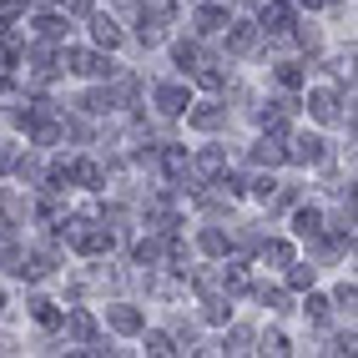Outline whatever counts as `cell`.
Returning a JSON list of instances; mask_svg holds the SVG:
<instances>
[{
    "instance_id": "obj_1",
    "label": "cell",
    "mask_w": 358,
    "mask_h": 358,
    "mask_svg": "<svg viewBox=\"0 0 358 358\" xmlns=\"http://www.w3.org/2000/svg\"><path fill=\"white\" fill-rule=\"evenodd\" d=\"M61 237H66V248H76V252H101V248H111V237L91 222V217H71V222L61 227Z\"/></svg>"
},
{
    "instance_id": "obj_2",
    "label": "cell",
    "mask_w": 358,
    "mask_h": 358,
    "mask_svg": "<svg viewBox=\"0 0 358 358\" xmlns=\"http://www.w3.org/2000/svg\"><path fill=\"white\" fill-rule=\"evenodd\" d=\"M61 66L71 71V76H111V66L96 51H81V45H71V51L61 56Z\"/></svg>"
},
{
    "instance_id": "obj_3",
    "label": "cell",
    "mask_w": 358,
    "mask_h": 358,
    "mask_svg": "<svg viewBox=\"0 0 358 358\" xmlns=\"http://www.w3.org/2000/svg\"><path fill=\"white\" fill-rule=\"evenodd\" d=\"M293 162H303V166H318V162H328V141L323 136H293V152H288Z\"/></svg>"
},
{
    "instance_id": "obj_4",
    "label": "cell",
    "mask_w": 358,
    "mask_h": 358,
    "mask_svg": "<svg viewBox=\"0 0 358 358\" xmlns=\"http://www.w3.org/2000/svg\"><path fill=\"white\" fill-rule=\"evenodd\" d=\"M308 111H313L318 122H338V116H343V96H338V91H328V86H318L313 96H308Z\"/></svg>"
},
{
    "instance_id": "obj_5",
    "label": "cell",
    "mask_w": 358,
    "mask_h": 358,
    "mask_svg": "<svg viewBox=\"0 0 358 358\" xmlns=\"http://www.w3.org/2000/svg\"><path fill=\"white\" fill-rule=\"evenodd\" d=\"M227 51L232 56H248L252 51V45H257V26H248V20H227Z\"/></svg>"
},
{
    "instance_id": "obj_6",
    "label": "cell",
    "mask_w": 358,
    "mask_h": 358,
    "mask_svg": "<svg viewBox=\"0 0 358 358\" xmlns=\"http://www.w3.org/2000/svg\"><path fill=\"white\" fill-rule=\"evenodd\" d=\"M157 106L166 116H182L187 106H192V96H187V86H157Z\"/></svg>"
},
{
    "instance_id": "obj_7",
    "label": "cell",
    "mask_w": 358,
    "mask_h": 358,
    "mask_svg": "<svg viewBox=\"0 0 358 358\" xmlns=\"http://www.w3.org/2000/svg\"><path fill=\"white\" fill-rule=\"evenodd\" d=\"M288 26H293V10H288V6H278V0H268V6H262V31L288 36Z\"/></svg>"
},
{
    "instance_id": "obj_8",
    "label": "cell",
    "mask_w": 358,
    "mask_h": 358,
    "mask_svg": "<svg viewBox=\"0 0 358 358\" xmlns=\"http://www.w3.org/2000/svg\"><path fill=\"white\" fill-rule=\"evenodd\" d=\"M222 166H227V157H222L217 147H207V152H197V162H192V172H197L202 182H212V177L222 172Z\"/></svg>"
},
{
    "instance_id": "obj_9",
    "label": "cell",
    "mask_w": 358,
    "mask_h": 358,
    "mask_svg": "<svg viewBox=\"0 0 358 358\" xmlns=\"http://www.w3.org/2000/svg\"><path fill=\"white\" fill-rule=\"evenodd\" d=\"M106 323H111L116 333H141V313H136V308H127V303H116L111 313H106Z\"/></svg>"
},
{
    "instance_id": "obj_10",
    "label": "cell",
    "mask_w": 358,
    "mask_h": 358,
    "mask_svg": "<svg viewBox=\"0 0 358 358\" xmlns=\"http://www.w3.org/2000/svg\"><path fill=\"white\" fill-rule=\"evenodd\" d=\"M66 328H71V338H76V343H91V338H96V318H91L86 308H76V313L66 318Z\"/></svg>"
},
{
    "instance_id": "obj_11",
    "label": "cell",
    "mask_w": 358,
    "mask_h": 358,
    "mask_svg": "<svg viewBox=\"0 0 358 358\" xmlns=\"http://www.w3.org/2000/svg\"><path fill=\"white\" fill-rule=\"evenodd\" d=\"M187 122H192L197 131H217V127L227 122V106H197L192 116H187Z\"/></svg>"
},
{
    "instance_id": "obj_12",
    "label": "cell",
    "mask_w": 358,
    "mask_h": 358,
    "mask_svg": "<svg viewBox=\"0 0 358 358\" xmlns=\"http://www.w3.org/2000/svg\"><path fill=\"white\" fill-rule=\"evenodd\" d=\"M222 26H227V10L222 6H202L197 10V36H217Z\"/></svg>"
},
{
    "instance_id": "obj_13",
    "label": "cell",
    "mask_w": 358,
    "mask_h": 358,
    "mask_svg": "<svg viewBox=\"0 0 358 358\" xmlns=\"http://www.w3.org/2000/svg\"><path fill=\"white\" fill-rule=\"evenodd\" d=\"M252 162L257 166H278V162H288V152L278 147V136H262L257 147H252Z\"/></svg>"
},
{
    "instance_id": "obj_14",
    "label": "cell",
    "mask_w": 358,
    "mask_h": 358,
    "mask_svg": "<svg viewBox=\"0 0 358 358\" xmlns=\"http://www.w3.org/2000/svg\"><path fill=\"white\" fill-rule=\"evenodd\" d=\"M26 308H31V318H36L41 328H56V323H61V313H56V303H51V298H31Z\"/></svg>"
},
{
    "instance_id": "obj_15",
    "label": "cell",
    "mask_w": 358,
    "mask_h": 358,
    "mask_svg": "<svg viewBox=\"0 0 358 358\" xmlns=\"http://www.w3.org/2000/svg\"><path fill=\"white\" fill-rule=\"evenodd\" d=\"M71 182H81V187H101L106 172H101L96 162H76V166H71Z\"/></svg>"
},
{
    "instance_id": "obj_16",
    "label": "cell",
    "mask_w": 358,
    "mask_h": 358,
    "mask_svg": "<svg viewBox=\"0 0 358 358\" xmlns=\"http://www.w3.org/2000/svg\"><path fill=\"white\" fill-rule=\"evenodd\" d=\"M293 222H298L303 237H318V232H323V212H318V207H298V217H293Z\"/></svg>"
},
{
    "instance_id": "obj_17",
    "label": "cell",
    "mask_w": 358,
    "mask_h": 358,
    "mask_svg": "<svg viewBox=\"0 0 358 358\" xmlns=\"http://www.w3.org/2000/svg\"><path fill=\"white\" fill-rule=\"evenodd\" d=\"M91 31H96V45H106V51H111V45H122V31H116L111 15H96V26H91Z\"/></svg>"
},
{
    "instance_id": "obj_18",
    "label": "cell",
    "mask_w": 358,
    "mask_h": 358,
    "mask_svg": "<svg viewBox=\"0 0 358 358\" xmlns=\"http://www.w3.org/2000/svg\"><path fill=\"white\" fill-rule=\"evenodd\" d=\"M162 172H166V177H182V172H187V152H182V147H166V152H162Z\"/></svg>"
},
{
    "instance_id": "obj_19",
    "label": "cell",
    "mask_w": 358,
    "mask_h": 358,
    "mask_svg": "<svg viewBox=\"0 0 358 358\" xmlns=\"http://www.w3.org/2000/svg\"><path fill=\"white\" fill-rule=\"evenodd\" d=\"M172 61H177L182 71H192V66L202 61V51H197V45H192V41H182V45H172Z\"/></svg>"
},
{
    "instance_id": "obj_20",
    "label": "cell",
    "mask_w": 358,
    "mask_h": 358,
    "mask_svg": "<svg viewBox=\"0 0 358 358\" xmlns=\"http://www.w3.org/2000/svg\"><path fill=\"white\" fill-rule=\"evenodd\" d=\"M262 262H278V268H288V262H293V248H288V243H268V248H262Z\"/></svg>"
},
{
    "instance_id": "obj_21",
    "label": "cell",
    "mask_w": 358,
    "mask_h": 358,
    "mask_svg": "<svg viewBox=\"0 0 358 358\" xmlns=\"http://www.w3.org/2000/svg\"><path fill=\"white\" fill-rule=\"evenodd\" d=\"M202 252H212V257H222V252H227V237H222L217 227H207V232H202Z\"/></svg>"
},
{
    "instance_id": "obj_22",
    "label": "cell",
    "mask_w": 358,
    "mask_h": 358,
    "mask_svg": "<svg viewBox=\"0 0 358 358\" xmlns=\"http://www.w3.org/2000/svg\"><path fill=\"white\" fill-rule=\"evenodd\" d=\"M192 71H197V86H207V91H217V86H222V71H217V66H202V61H197Z\"/></svg>"
},
{
    "instance_id": "obj_23",
    "label": "cell",
    "mask_w": 358,
    "mask_h": 358,
    "mask_svg": "<svg viewBox=\"0 0 358 358\" xmlns=\"http://www.w3.org/2000/svg\"><path fill=\"white\" fill-rule=\"evenodd\" d=\"M222 288L227 293H248V268H227L222 273Z\"/></svg>"
},
{
    "instance_id": "obj_24",
    "label": "cell",
    "mask_w": 358,
    "mask_h": 358,
    "mask_svg": "<svg viewBox=\"0 0 358 358\" xmlns=\"http://www.w3.org/2000/svg\"><path fill=\"white\" fill-rule=\"evenodd\" d=\"M36 31H41L45 41H56V36L66 31V20H61V15H41V20H36Z\"/></svg>"
},
{
    "instance_id": "obj_25",
    "label": "cell",
    "mask_w": 358,
    "mask_h": 358,
    "mask_svg": "<svg viewBox=\"0 0 358 358\" xmlns=\"http://www.w3.org/2000/svg\"><path fill=\"white\" fill-rule=\"evenodd\" d=\"M248 343H252V333H248V328H232L222 348H227V353H248Z\"/></svg>"
},
{
    "instance_id": "obj_26",
    "label": "cell",
    "mask_w": 358,
    "mask_h": 358,
    "mask_svg": "<svg viewBox=\"0 0 358 358\" xmlns=\"http://www.w3.org/2000/svg\"><path fill=\"white\" fill-rule=\"evenodd\" d=\"M147 15L152 20H177V6L172 0H147Z\"/></svg>"
},
{
    "instance_id": "obj_27",
    "label": "cell",
    "mask_w": 358,
    "mask_h": 358,
    "mask_svg": "<svg viewBox=\"0 0 358 358\" xmlns=\"http://www.w3.org/2000/svg\"><path fill=\"white\" fill-rule=\"evenodd\" d=\"M202 318H207V323H227V303H222V298H207Z\"/></svg>"
},
{
    "instance_id": "obj_28",
    "label": "cell",
    "mask_w": 358,
    "mask_h": 358,
    "mask_svg": "<svg viewBox=\"0 0 358 358\" xmlns=\"http://www.w3.org/2000/svg\"><path fill=\"white\" fill-rule=\"evenodd\" d=\"M147 353H177L172 348V333H147Z\"/></svg>"
},
{
    "instance_id": "obj_29",
    "label": "cell",
    "mask_w": 358,
    "mask_h": 358,
    "mask_svg": "<svg viewBox=\"0 0 358 358\" xmlns=\"http://www.w3.org/2000/svg\"><path fill=\"white\" fill-rule=\"evenodd\" d=\"M278 86H288V91L303 86V71H298V66H278Z\"/></svg>"
},
{
    "instance_id": "obj_30",
    "label": "cell",
    "mask_w": 358,
    "mask_h": 358,
    "mask_svg": "<svg viewBox=\"0 0 358 358\" xmlns=\"http://www.w3.org/2000/svg\"><path fill=\"white\" fill-rule=\"evenodd\" d=\"M308 282H313V268H293V273H288V288H293V293H303Z\"/></svg>"
},
{
    "instance_id": "obj_31",
    "label": "cell",
    "mask_w": 358,
    "mask_h": 358,
    "mask_svg": "<svg viewBox=\"0 0 358 358\" xmlns=\"http://www.w3.org/2000/svg\"><path fill=\"white\" fill-rule=\"evenodd\" d=\"M257 298L268 303V308H278V313H282V308H288V293H282V288H262Z\"/></svg>"
},
{
    "instance_id": "obj_32",
    "label": "cell",
    "mask_w": 358,
    "mask_h": 358,
    "mask_svg": "<svg viewBox=\"0 0 358 358\" xmlns=\"http://www.w3.org/2000/svg\"><path fill=\"white\" fill-rule=\"evenodd\" d=\"M262 353H288V338H282V333L273 328V333H268V338H262Z\"/></svg>"
},
{
    "instance_id": "obj_33",
    "label": "cell",
    "mask_w": 358,
    "mask_h": 358,
    "mask_svg": "<svg viewBox=\"0 0 358 358\" xmlns=\"http://www.w3.org/2000/svg\"><path fill=\"white\" fill-rule=\"evenodd\" d=\"M157 257H162V243H141V248H136V262H147V268H152Z\"/></svg>"
},
{
    "instance_id": "obj_34",
    "label": "cell",
    "mask_w": 358,
    "mask_h": 358,
    "mask_svg": "<svg viewBox=\"0 0 358 358\" xmlns=\"http://www.w3.org/2000/svg\"><path fill=\"white\" fill-rule=\"evenodd\" d=\"M15 172L26 177V182H41V162H20V157H15Z\"/></svg>"
},
{
    "instance_id": "obj_35",
    "label": "cell",
    "mask_w": 358,
    "mask_h": 358,
    "mask_svg": "<svg viewBox=\"0 0 358 358\" xmlns=\"http://www.w3.org/2000/svg\"><path fill=\"white\" fill-rule=\"evenodd\" d=\"M10 166H15V147H10V141H0V172H10Z\"/></svg>"
},
{
    "instance_id": "obj_36",
    "label": "cell",
    "mask_w": 358,
    "mask_h": 358,
    "mask_svg": "<svg viewBox=\"0 0 358 358\" xmlns=\"http://www.w3.org/2000/svg\"><path fill=\"white\" fill-rule=\"evenodd\" d=\"M15 101H20V91L10 81H0V106H15Z\"/></svg>"
},
{
    "instance_id": "obj_37",
    "label": "cell",
    "mask_w": 358,
    "mask_h": 358,
    "mask_svg": "<svg viewBox=\"0 0 358 358\" xmlns=\"http://www.w3.org/2000/svg\"><path fill=\"white\" fill-rule=\"evenodd\" d=\"M303 313H313V318H323V313H328V298H308V308H303Z\"/></svg>"
},
{
    "instance_id": "obj_38",
    "label": "cell",
    "mask_w": 358,
    "mask_h": 358,
    "mask_svg": "<svg viewBox=\"0 0 358 358\" xmlns=\"http://www.w3.org/2000/svg\"><path fill=\"white\" fill-rule=\"evenodd\" d=\"M15 10V0H0V15H10Z\"/></svg>"
},
{
    "instance_id": "obj_39",
    "label": "cell",
    "mask_w": 358,
    "mask_h": 358,
    "mask_svg": "<svg viewBox=\"0 0 358 358\" xmlns=\"http://www.w3.org/2000/svg\"><path fill=\"white\" fill-rule=\"evenodd\" d=\"M303 6H323V0H303Z\"/></svg>"
}]
</instances>
